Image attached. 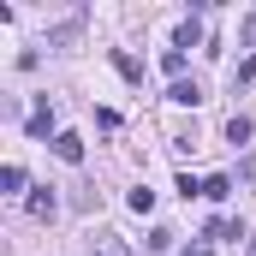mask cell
<instances>
[{
	"label": "cell",
	"mask_w": 256,
	"mask_h": 256,
	"mask_svg": "<svg viewBox=\"0 0 256 256\" xmlns=\"http://www.w3.org/2000/svg\"><path fill=\"white\" fill-rule=\"evenodd\" d=\"M78 36H84V12H78V18H66V24H54V30H48V48H72Z\"/></svg>",
	"instance_id": "cell-1"
},
{
	"label": "cell",
	"mask_w": 256,
	"mask_h": 256,
	"mask_svg": "<svg viewBox=\"0 0 256 256\" xmlns=\"http://www.w3.org/2000/svg\"><path fill=\"white\" fill-rule=\"evenodd\" d=\"M167 102H179V108H196V102H202V84H196V78H179V84L167 90Z\"/></svg>",
	"instance_id": "cell-2"
},
{
	"label": "cell",
	"mask_w": 256,
	"mask_h": 256,
	"mask_svg": "<svg viewBox=\"0 0 256 256\" xmlns=\"http://www.w3.org/2000/svg\"><path fill=\"white\" fill-rule=\"evenodd\" d=\"M54 155H60V161H84V137H78V131H60V137H54Z\"/></svg>",
	"instance_id": "cell-3"
},
{
	"label": "cell",
	"mask_w": 256,
	"mask_h": 256,
	"mask_svg": "<svg viewBox=\"0 0 256 256\" xmlns=\"http://www.w3.org/2000/svg\"><path fill=\"white\" fill-rule=\"evenodd\" d=\"M250 137H256V126L244 120V114H232V120H226V143H232V149H244Z\"/></svg>",
	"instance_id": "cell-4"
},
{
	"label": "cell",
	"mask_w": 256,
	"mask_h": 256,
	"mask_svg": "<svg viewBox=\"0 0 256 256\" xmlns=\"http://www.w3.org/2000/svg\"><path fill=\"white\" fill-rule=\"evenodd\" d=\"M30 214H36V220H54V214H60V196H54V191H36V196H30Z\"/></svg>",
	"instance_id": "cell-5"
},
{
	"label": "cell",
	"mask_w": 256,
	"mask_h": 256,
	"mask_svg": "<svg viewBox=\"0 0 256 256\" xmlns=\"http://www.w3.org/2000/svg\"><path fill=\"white\" fill-rule=\"evenodd\" d=\"M0 191H6V196L24 191V167H18V161H6V167H0Z\"/></svg>",
	"instance_id": "cell-6"
},
{
	"label": "cell",
	"mask_w": 256,
	"mask_h": 256,
	"mask_svg": "<svg viewBox=\"0 0 256 256\" xmlns=\"http://www.w3.org/2000/svg\"><path fill=\"white\" fill-rule=\"evenodd\" d=\"M48 131H54V108L42 102V108L30 114V137H48ZM54 137H60V131H54Z\"/></svg>",
	"instance_id": "cell-7"
},
{
	"label": "cell",
	"mask_w": 256,
	"mask_h": 256,
	"mask_svg": "<svg viewBox=\"0 0 256 256\" xmlns=\"http://www.w3.org/2000/svg\"><path fill=\"white\" fill-rule=\"evenodd\" d=\"M196 36H202V24H196V18H185V24H179V36H173V48L185 54V48H196Z\"/></svg>",
	"instance_id": "cell-8"
},
{
	"label": "cell",
	"mask_w": 256,
	"mask_h": 256,
	"mask_svg": "<svg viewBox=\"0 0 256 256\" xmlns=\"http://www.w3.org/2000/svg\"><path fill=\"white\" fill-rule=\"evenodd\" d=\"M208 238H244V220H208Z\"/></svg>",
	"instance_id": "cell-9"
},
{
	"label": "cell",
	"mask_w": 256,
	"mask_h": 256,
	"mask_svg": "<svg viewBox=\"0 0 256 256\" xmlns=\"http://www.w3.org/2000/svg\"><path fill=\"white\" fill-rule=\"evenodd\" d=\"M238 84H256V54H244V60L232 66V90H238Z\"/></svg>",
	"instance_id": "cell-10"
},
{
	"label": "cell",
	"mask_w": 256,
	"mask_h": 256,
	"mask_svg": "<svg viewBox=\"0 0 256 256\" xmlns=\"http://www.w3.org/2000/svg\"><path fill=\"white\" fill-rule=\"evenodd\" d=\"M202 196H232V179H226V173H214V179H202Z\"/></svg>",
	"instance_id": "cell-11"
},
{
	"label": "cell",
	"mask_w": 256,
	"mask_h": 256,
	"mask_svg": "<svg viewBox=\"0 0 256 256\" xmlns=\"http://www.w3.org/2000/svg\"><path fill=\"white\" fill-rule=\"evenodd\" d=\"M114 66H120V78H131V84H143V66L131 60V54H114Z\"/></svg>",
	"instance_id": "cell-12"
},
{
	"label": "cell",
	"mask_w": 256,
	"mask_h": 256,
	"mask_svg": "<svg viewBox=\"0 0 256 256\" xmlns=\"http://www.w3.org/2000/svg\"><path fill=\"white\" fill-rule=\"evenodd\" d=\"M161 66H167V72H173V84H179V78H185V54H179V48H167V54H161Z\"/></svg>",
	"instance_id": "cell-13"
},
{
	"label": "cell",
	"mask_w": 256,
	"mask_h": 256,
	"mask_svg": "<svg viewBox=\"0 0 256 256\" xmlns=\"http://www.w3.org/2000/svg\"><path fill=\"white\" fill-rule=\"evenodd\" d=\"M131 208H137V214H149V208H155V191H149V185H137V191H131Z\"/></svg>",
	"instance_id": "cell-14"
},
{
	"label": "cell",
	"mask_w": 256,
	"mask_h": 256,
	"mask_svg": "<svg viewBox=\"0 0 256 256\" xmlns=\"http://www.w3.org/2000/svg\"><path fill=\"white\" fill-rule=\"evenodd\" d=\"M96 256H131V250L120 244V238H96Z\"/></svg>",
	"instance_id": "cell-15"
},
{
	"label": "cell",
	"mask_w": 256,
	"mask_h": 256,
	"mask_svg": "<svg viewBox=\"0 0 256 256\" xmlns=\"http://www.w3.org/2000/svg\"><path fill=\"white\" fill-rule=\"evenodd\" d=\"M238 36H244V48H256V12L244 18V30H238Z\"/></svg>",
	"instance_id": "cell-16"
},
{
	"label": "cell",
	"mask_w": 256,
	"mask_h": 256,
	"mask_svg": "<svg viewBox=\"0 0 256 256\" xmlns=\"http://www.w3.org/2000/svg\"><path fill=\"white\" fill-rule=\"evenodd\" d=\"M179 256H208V244H185V250H179Z\"/></svg>",
	"instance_id": "cell-17"
},
{
	"label": "cell",
	"mask_w": 256,
	"mask_h": 256,
	"mask_svg": "<svg viewBox=\"0 0 256 256\" xmlns=\"http://www.w3.org/2000/svg\"><path fill=\"white\" fill-rule=\"evenodd\" d=\"M250 256H256V238H250Z\"/></svg>",
	"instance_id": "cell-18"
}]
</instances>
